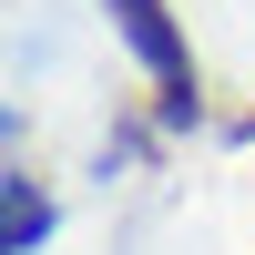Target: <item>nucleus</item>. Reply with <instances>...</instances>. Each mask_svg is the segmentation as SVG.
<instances>
[{"label": "nucleus", "instance_id": "nucleus-1", "mask_svg": "<svg viewBox=\"0 0 255 255\" xmlns=\"http://www.w3.org/2000/svg\"><path fill=\"white\" fill-rule=\"evenodd\" d=\"M113 10H123V31L143 41V61H153L163 82H184V51H174V31H163V0H113Z\"/></svg>", "mask_w": 255, "mask_h": 255}]
</instances>
